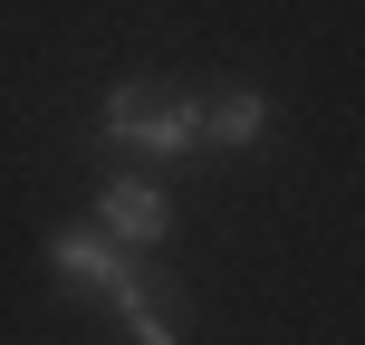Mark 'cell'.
Returning <instances> with one entry per match:
<instances>
[{
	"mask_svg": "<svg viewBox=\"0 0 365 345\" xmlns=\"http://www.w3.org/2000/svg\"><path fill=\"white\" fill-rule=\"evenodd\" d=\"M115 327H125L135 345H182V297L164 288V278H145L135 297H115Z\"/></svg>",
	"mask_w": 365,
	"mask_h": 345,
	"instance_id": "cell-5",
	"label": "cell"
},
{
	"mask_svg": "<svg viewBox=\"0 0 365 345\" xmlns=\"http://www.w3.org/2000/svg\"><path fill=\"white\" fill-rule=\"evenodd\" d=\"M96 230H106L115 250H154V240L173 230V201L154 192V182H135V173H106V192H96Z\"/></svg>",
	"mask_w": 365,
	"mask_h": 345,
	"instance_id": "cell-3",
	"label": "cell"
},
{
	"mask_svg": "<svg viewBox=\"0 0 365 345\" xmlns=\"http://www.w3.org/2000/svg\"><path fill=\"white\" fill-rule=\"evenodd\" d=\"M96 144L106 154H145V164H182V154H202V96L115 77L106 106H96Z\"/></svg>",
	"mask_w": 365,
	"mask_h": 345,
	"instance_id": "cell-1",
	"label": "cell"
},
{
	"mask_svg": "<svg viewBox=\"0 0 365 345\" xmlns=\"http://www.w3.org/2000/svg\"><path fill=\"white\" fill-rule=\"evenodd\" d=\"M259 134H269V96H259V87H221V96H202V144L250 154Z\"/></svg>",
	"mask_w": 365,
	"mask_h": 345,
	"instance_id": "cell-4",
	"label": "cell"
},
{
	"mask_svg": "<svg viewBox=\"0 0 365 345\" xmlns=\"http://www.w3.org/2000/svg\"><path fill=\"white\" fill-rule=\"evenodd\" d=\"M48 269L68 278V288H96L106 307H115V297H135V288L154 278L145 250H115L106 230H58V240H48Z\"/></svg>",
	"mask_w": 365,
	"mask_h": 345,
	"instance_id": "cell-2",
	"label": "cell"
}]
</instances>
